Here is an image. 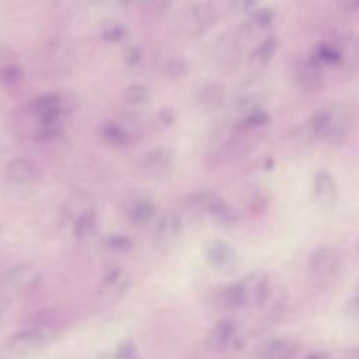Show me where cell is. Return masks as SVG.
<instances>
[{
	"label": "cell",
	"mask_w": 359,
	"mask_h": 359,
	"mask_svg": "<svg viewBox=\"0 0 359 359\" xmlns=\"http://www.w3.org/2000/svg\"><path fill=\"white\" fill-rule=\"evenodd\" d=\"M53 337L55 332L49 327L27 328L10 335L6 339L3 349L8 358H29L42 351L53 339Z\"/></svg>",
	"instance_id": "cell-1"
},
{
	"label": "cell",
	"mask_w": 359,
	"mask_h": 359,
	"mask_svg": "<svg viewBox=\"0 0 359 359\" xmlns=\"http://www.w3.org/2000/svg\"><path fill=\"white\" fill-rule=\"evenodd\" d=\"M341 271V258L338 252L330 247L316 248L307 262V276L310 283L317 289L331 286Z\"/></svg>",
	"instance_id": "cell-2"
},
{
	"label": "cell",
	"mask_w": 359,
	"mask_h": 359,
	"mask_svg": "<svg viewBox=\"0 0 359 359\" xmlns=\"http://www.w3.org/2000/svg\"><path fill=\"white\" fill-rule=\"evenodd\" d=\"M216 21L217 13L210 3H192L178 14V29L184 36L195 39L203 36Z\"/></svg>",
	"instance_id": "cell-3"
},
{
	"label": "cell",
	"mask_w": 359,
	"mask_h": 359,
	"mask_svg": "<svg viewBox=\"0 0 359 359\" xmlns=\"http://www.w3.org/2000/svg\"><path fill=\"white\" fill-rule=\"evenodd\" d=\"M130 283L132 278L126 269H111L98 283L91 299V306L95 310H104L114 306L126 294V292L130 287Z\"/></svg>",
	"instance_id": "cell-4"
},
{
	"label": "cell",
	"mask_w": 359,
	"mask_h": 359,
	"mask_svg": "<svg viewBox=\"0 0 359 359\" xmlns=\"http://www.w3.org/2000/svg\"><path fill=\"white\" fill-rule=\"evenodd\" d=\"M241 307L262 304L271 292L269 275L265 271L257 269L236 282Z\"/></svg>",
	"instance_id": "cell-5"
},
{
	"label": "cell",
	"mask_w": 359,
	"mask_h": 359,
	"mask_svg": "<svg viewBox=\"0 0 359 359\" xmlns=\"http://www.w3.org/2000/svg\"><path fill=\"white\" fill-rule=\"evenodd\" d=\"M205 344L213 352L236 351L243 345V335L234 321L222 320L210 328Z\"/></svg>",
	"instance_id": "cell-6"
},
{
	"label": "cell",
	"mask_w": 359,
	"mask_h": 359,
	"mask_svg": "<svg viewBox=\"0 0 359 359\" xmlns=\"http://www.w3.org/2000/svg\"><path fill=\"white\" fill-rule=\"evenodd\" d=\"M203 255L209 265L222 273H233L240 265L236 250L226 241L212 238L203 245Z\"/></svg>",
	"instance_id": "cell-7"
},
{
	"label": "cell",
	"mask_w": 359,
	"mask_h": 359,
	"mask_svg": "<svg viewBox=\"0 0 359 359\" xmlns=\"http://www.w3.org/2000/svg\"><path fill=\"white\" fill-rule=\"evenodd\" d=\"M0 282L13 299L15 296L31 293L39 282V273L29 265H17L10 268Z\"/></svg>",
	"instance_id": "cell-8"
},
{
	"label": "cell",
	"mask_w": 359,
	"mask_h": 359,
	"mask_svg": "<svg viewBox=\"0 0 359 359\" xmlns=\"http://www.w3.org/2000/svg\"><path fill=\"white\" fill-rule=\"evenodd\" d=\"M309 130L317 139L328 143H337L344 137V126L328 108L316 111L309 121Z\"/></svg>",
	"instance_id": "cell-9"
},
{
	"label": "cell",
	"mask_w": 359,
	"mask_h": 359,
	"mask_svg": "<svg viewBox=\"0 0 359 359\" xmlns=\"http://www.w3.org/2000/svg\"><path fill=\"white\" fill-rule=\"evenodd\" d=\"M314 202L324 210H331L338 201V187L327 170H317L313 177Z\"/></svg>",
	"instance_id": "cell-10"
},
{
	"label": "cell",
	"mask_w": 359,
	"mask_h": 359,
	"mask_svg": "<svg viewBox=\"0 0 359 359\" xmlns=\"http://www.w3.org/2000/svg\"><path fill=\"white\" fill-rule=\"evenodd\" d=\"M184 234L181 217L174 210H165L157 220L156 238L164 248L175 247Z\"/></svg>",
	"instance_id": "cell-11"
},
{
	"label": "cell",
	"mask_w": 359,
	"mask_h": 359,
	"mask_svg": "<svg viewBox=\"0 0 359 359\" xmlns=\"http://www.w3.org/2000/svg\"><path fill=\"white\" fill-rule=\"evenodd\" d=\"M143 171L154 178L167 175L174 165V153L168 147H156L147 151L140 161Z\"/></svg>",
	"instance_id": "cell-12"
},
{
	"label": "cell",
	"mask_w": 359,
	"mask_h": 359,
	"mask_svg": "<svg viewBox=\"0 0 359 359\" xmlns=\"http://www.w3.org/2000/svg\"><path fill=\"white\" fill-rule=\"evenodd\" d=\"M63 100L57 94H43L31 101L28 109L29 114L38 122L49 119H62L63 114Z\"/></svg>",
	"instance_id": "cell-13"
},
{
	"label": "cell",
	"mask_w": 359,
	"mask_h": 359,
	"mask_svg": "<svg viewBox=\"0 0 359 359\" xmlns=\"http://www.w3.org/2000/svg\"><path fill=\"white\" fill-rule=\"evenodd\" d=\"M6 177L11 184L28 185L36 180L38 168L32 160L18 157L7 164Z\"/></svg>",
	"instance_id": "cell-14"
},
{
	"label": "cell",
	"mask_w": 359,
	"mask_h": 359,
	"mask_svg": "<svg viewBox=\"0 0 359 359\" xmlns=\"http://www.w3.org/2000/svg\"><path fill=\"white\" fill-rule=\"evenodd\" d=\"M125 215L132 224H149L157 215L156 205L147 198H133L125 203Z\"/></svg>",
	"instance_id": "cell-15"
},
{
	"label": "cell",
	"mask_w": 359,
	"mask_h": 359,
	"mask_svg": "<svg viewBox=\"0 0 359 359\" xmlns=\"http://www.w3.org/2000/svg\"><path fill=\"white\" fill-rule=\"evenodd\" d=\"M321 72H323V67L317 62H314L310 56L300 59L294 69L297 83L309 90H316L321 87V83H323Z\"/></svg>",
	"instance_id": "cell-16"
},
{
	"label": "cell",
	"mask_w": 359,
	"mask_h": 359,
	"mask_svg": "<svg viewBox=\"0 0 359 359\" xmlns=\"http://www.w3.org/2000/svg\"><path fill=\"white\" fill-rule=\"evenodd\" d=\"M224 100L226 88L217 81H210L201 86L195 94L196 104L205 109H217L223 105Z\"/></svg>",
	"instance_id": "cell-17"
},
{
	"label": "cell",
	"mask_w": 359,
	"mask_h": 359,
	"mask_svg": "<svg viewBox=\"0 0 359 359\" xmlns=\"http://www.w3.org/2000/svg\"><path fill=\"white\" fill-rule=\"evenodd\" d=\"M210 219L220 227L231 229L238 223V213L233 206L220 198H213L206 210Z\"/></svg>",
	"instance_id": "cell-18"
},
{
	"label": "cell",
	"mask_w": 359,
	"mask_h": 359,
	"mask_svg": "<svg viewBox=\"0 0 359 359\" xmlns=\"http://www.w3.org/2000/svg\"><path fill=\"white\" fill-rule=\"evenodd\" d=\"M299 345L292 338H276L269 341L261 351L259 359H293Z\"/></svg>",
	"instance_id": "cell-19"
},
{
	"label": "cell",
	"mask_w": 359,
	"mask_h": 359,
	"mask_svg": "<svg viewBox=\"0 0 359 359\" xmlns=\"http://www.w3.org/2000/svg\"><path fill=\"white\" fill-rule=\"evenodd\" d=\"M278 48H279V41L273 36L261 42V45L257 46L250 55V59H248L250 69L254 72H259L265 69L276 55Z\"/></svg>",
	"instance_id": "cell-20"
},
{
	"label": "cell",
	"mask_w": 359,
	"mask_h": 359,
	"mask_svg": "<svg viewBox=\"0 0 359 359\" xmlns=\"http://www.w3.org/2000/svg\"><path fill=\"white\" fill-rule=\"evenodd\" d=\"M310 57L317 62L321 67L323 66H330V67H335L339 66L344 62V56L342 52L331 42H318L311 53Z\"/></svg>",
	"instance_id": "cell-21"
},
{
	"label": "cell",
	"mask_w": 359,
	"mask_h": 359,
	"mask_svg": "<svg viewBox=\"0 0 359 359\" xmlns=\"http://www.w3.org/2000/svg\"><path fill=\"white\" fill-rule=\"evenodd\" d=\"M100 35L105 42L109 43H122L129 32L128 28L115 20H105L100 25Z\"/></svg>",
	"instance_id": "cell-22"
},
{
	"label": "cell",
	"mask_w": 359,
	"mask_h": 359,
	"mask_svg": "<svg viewBox=\"0 0 359 359\" xmlns=\"http://www.w3.org/2000/svg\"><path fill=\"white\" fill-rule=\"evenodd\" d=\"M102 139L116 147H125L132 143L130 133L118 123H107L101 129Z\"/></svg>",
	"instance_id": "cell-23"
},
{
	"label": "cell",
	"mask_w": 359,
	"mask_h": 359,
	"mask_svg": "<svg viewBox=\"0 0 359 359\" xmlns=\"http://www.w3.org/2000/svg\"><path fill=\"white\" fill-rule=\"evenodd\" d=\"M95 223H97V215L94 208L84 210L83 213L74 217V224H73L74 237L79 240L88 237L94 231Z\"/></svg>",
	"instance_id": "cell-24"
},
{
	"label": "cell",
	"mask_w": 359,
	"mask_h": 359,
	"mask_svg": "<svg viewBox=\"0 0 359 359\" xmlns=\"http://www.w3.org/2000/svg\"><path fill=\"white\" fill-rule=\"evenodd\" d=\"M213 302H215L216 306H219L222 309H226V310L241 307L240 296H238V290H237L236 283L217 289L216 293H215Z\"/></svg>",
	"instance_id": "cell-25"
},
{
	"label": "cell",
	"mask_w": 359,
	"mask_h": 359,
	"mask_svg": "<svg viewBox=\"0 0 359 359\" xmlns=\"http://www.w3.org/2000/svg\"><path fill=\"white\" fill-rule=\"evenodd\" d=\"M123 100L130 105H142L150 100V88L142 83H133L123 91Z\"/></svg>",
	"instance_id": "cell-26"
},
{
	"label": "cell",
	"mask_w": 359,
	"mask_h": 359,
	"mask_svg": "<svg viewBox=\"0 0 359 359\" xmlns=\"http://www.w3.org/2000/svg\"><path fill=\"white\" fill-rule=\"evenodd\" d=\"M22 77H24V70L17 63V60L0 69V84L6 87H13L20 84L22 81Z\"/></svg>",
	"instance_id": "cell-27"
},
{
	"label": "cell",
	"mask_w": 359,
	"mask_h": 359,
	"mask_svg": "<svg viewBox=\"0 0 359 359\" xmlns=\"http://www.w3.org/2000/svg\"><path fill=\"white\" fill-rule=\"evenodd\" d=\"M62 119H49L36 123V139L52 140L62 133Z\"/></svg>",
	"instance_id": "cell-28"
},
{
	"label": "cell",
	"mask_w": 359,
	"mask_h": 359,
	"mask_svg": "<svg viewBox=\"0 0 359 359\" xmlns=\"http://www.w3.org/2000/svg\"><path fill=\"white\" fill-rule=\"evenodd\" d=\"M188 65L181 57H171L164 65V74L171 80H178L187 76Z\"/></svg>",
	"instance_id": "cell-29"
},
{
	"label": "cell",
	"mask_w": 359,
	"mask_h": 359,
	"mask_svg": "<svg viewBox=\"0 0 359 359\" xmlns=\"http://www.w3.org/2000/svg\"><path fill=\"white\" fill-rule=\"evenodd\" d=\"M111 355H112V359H142L136 344L130 339L121 342L114 351V353Z\"/></svg>",
	"instance_id": "cell-30"
},
{
	"label": "cell",
	"mask_w": 359,
	"mask_h": 359,
	"mask_svg": "<svg viewBox=\"0 0 359 359\" xmlns=\"http://www.w3.org/2000/svg\"><path fill=\"white\" fill-rule=\"evenodd\" d=\"M276 17V8L272 6H261L252 13V21L255 25L265 28L268 27Z\"/></svg>",
	"instance_id": "cell-31"
},
{
	"label": "cell",
	"mask_w": 359,
	"mask_h": 359,
	"mask_svg": "<svg viewBox=\"0 0 359 359\" xmlns=\"http://www.w3.org/2000/svg\"><path fill=\"white\" fill-rule=\"evenodd\" d=\"M102 243L111 251H123L132 245V241L122 234H109L104 238Z\"/></svg>",
	"instance_id": "cell-32"
},
{
	"label": "cell",
	"mask_w": 359,
	"mask_h": 359,
	"mask_svg": "<svg viewBox=\"0 0 359 359\" xmlns=\"http://www.w3.org/2000/svg\"><path fill=\"white\" fill-rule=\"evenodd\" d=\"M142 60V50L137 46H126L122 52V62L126 66H135Z\"/></svg>",
	"instance_id": "cell-33"
},
{
	"label": "cell",
	"mask_w": 359,
	"mask_h": 359,
	"mask_svg": "<svg viewBox=\"0 0 359 359\" xmlns=\"http://www.w3.org/2000/svg\"><path fill=\"white\" fill-rule=\"evenodd\" d=\"M345 313H346V317L349 320H353V321L358 320V317H359V299H358L356 293L346 302Z\"/></svg>",
	"instance_id": "cell-34"
},
{
	"label": "cell",
	"mask_w": 359,
	"mask_h": 359,
	"mask_svg": "<svg viewBox=\"0 0 359 359\" xmlns=\"http://www.w3.org/2000/svg\"><path fill=\"white\" fill-rule=\"evenodd\" d=\"M157 119L164 125V126H170L174 123L175 121V111L171 107H165L163 109H160Z\"/></svg>",
	"instance_id": "cell-35"
},
{
	"label": "cell",
	"mask_w": 359,
	"mask_h": 359,
	"mask_svg": "<svg viewBox=\"0 0 359 359\" xmlns=\"http://www.w3.org/2000/svg\"><path fill=\"white\" fill-rule=\"evenodd\" d=\"M10 302H11V296L7 293V290L4 289V286L0 282V313L8 306Z\"/></svg>",
	"instance_id": "cell-36"
},
{
	"label": "cell",
	"mask_w": 359,
	"mask_h": 359,
	"mask_svg": "<svg viewBox=\"0 0 359 359\" xmlns=\"http://www.w3.org/2000/svg\"><path fill=\"white\" fill-rule=\"evenodd\" d=\"M171 1H172V0H147L149 6H150L153 10H157V11L164 10L167 6L171 4Z\"/></svg>",
	"instance_id": "cell-37"
},
{
	"label": "cell",
	"mask_w": 359,
	"mask_h": 359,
	"mask_svg": "<svg viewBox=\"0 0 359 359\" xmlns=\"http://www.w3.org/2000/svg\"><path fill=\"white\" fill-rule=\"evenodd\" d=\"M259 7V0H243V8L247 13H254Z\"/></svg>",
	"instance_id": "cell-38"
},
{
	"label": "cell",
	"mask_w": 359,
	"mask_h": 359,
	"mask_svg": "<svg viewBox=\"0 0 359 359\" xmlns=\"http://www.w3.org/2000/svg\"><path fill=\"white\" fill-rule=\"evenodd\" d=\"M341 6L346 11H356L359 7V0H341Z\"/></svg>",
	"instance_id": "cell-39"
},
{
	"label": "cell",
	"mask_w": 359,
	"mask_h": 359,
	"mask_svg": "<svg viewBox=\"0 0 359 359\" xmlns=\"http://www.w3.org/2000/svg\"><path fill=\"white\" fill-rule=\"evenodd\" d=\"M341 359H359V353H358V349L356 348H351L348 349Z\"/></svg>",
	"instance_id": "cell-40"
},
{
	"label": "cell",
	"mask_w": 359,
	"mask_h": 359,
	"mask_svg": "<svg viewBox=\"0 0 359 359\" xmlns=\"http://www.w3.org/2000/svg\"><path fill=\"white\" fill-rule=\"evenodd\" d=\"M304 359H331V358L325 352H313V353L307 355Z\"/></svg>",
	"instance_id": "cell-41"
},
{
	"label": "cell",
	"mask_w": 359,
	"mask_h": 359,
	"mask_svg": "<svg viewBox=\"0 0 359 359\" xmlns=\"http://www.w3.org/2000/svg\"><path fill=\"white\" fill-rule=\"evenodd\" d=\"M112 1H115V3L119 4V6H128V4L133 3L135 0H112Z\"/></svg>",
	"instance_id": "cell-42"
},
{
	"label": "cell",
	"mask_w": 359,
	"mask_h": 359,
	"mask_svg": "<svg viewBox=\"0 0 359 359\" xmlns=\"http://www.w3.org/2000/svg\"><path fill=\"white\" fill-rule=\"evenodd\" d=\"M100 359H112V355H109V353H105V355L100 356Z\"/></svg>",
	"instance_id": "cell-43"
}]
</instances>
